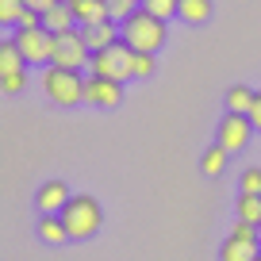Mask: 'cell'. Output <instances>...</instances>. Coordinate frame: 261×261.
<instances>
[{"label":"cell","instance_id":"6da1fadb","mask_svg":"<svg viewBox=\"0 0 261 261\" xmlns=\"http://www.w3.org/2000/svg\"><path fill=\"white\" fill-rule=\"evenodd\" d=\"M39 85H42V92H46V100H50V104H58V108H77V104H85V77H81V69L42 65Z\"/></svg>","mask_w":261,"mask_h":261},{"label":"cell","instance_id":"7a4b0ae2","mask_svg":"<svg viewBox=\"0 0 261 261\" xmlns=\"http://www.w3.org/2000/svg\"><path fill=\"white\" fill-rule=\"evenodd\" d=\"M119 27H123V42L135 46L139 54H158L165 46V19L150 16L146 8H139L130 19H123Z\"/></svg>","mask_w":261,"mask_h":261},{"label":"cell","instance_id":"3957f363","mask_svg":"<svg viewBox=\"0 0 261 261\" xmlns=\"http://www.w3.org/2000/svg\"><path fill=\"white\" fill-rule=\"evenodd\" d=\"M62 219H65V227H69V238L81 242V238H92L104 227V207H100L92 196H73V200L62 207Z\"/></svg>","mask_w":261,"mask_h":261},{"label":"cell","instance_id":"277c9868","mask_svg":"<svg viewBox=\"0 0 261 261\" xmlns=\"http://www.w3.org/2000/svg\"><path fill=\"white\" fill-rule=\"evenodd\" d=\"M135 54H139V50L127 46V42L119 39L115 46L92 54V73L112 77V81H130V77H135Z\"/></svg>","mask_w":261,"mask_h":261},{"label":"cell","instance_id":"5b68a950","mask_svg":"<svg viewBox=\"0 0 261 261\" xmlns=\"http://www.w3.org/2000/svg\"><path fill=\"white\" fill-rule=\"evenodd\" d=\"M16 46L27 65H50L54 62V31L50 27H16Z\"/></svg>","mask_w":261,"mask_h":261},{"label":"cell","instance_id":"8992f818","mask_svg":"<svg viewBox=\"0 0 261 261\" xmlns=\"http://www.w3.org/2000/svg\"><path fill=\"white\" fill-rule=\"evenodd\" d=\"M50 65H65V69L92 65V46H89V39H85L81 27L54 35V62H50Z\"/></svg>","mask_w":261,"mask_h":261},{"label":"cell","instance_id":"52a82bcc","mask_svg":"<svg viewBox=\"0 0 261 261\" xmlns=\"http://www.w3.org/2000/svg\"><path fill=\"white\" fill-rule=\"evenodd\" d=\"M253 119L250 115H242V112H227L223 115V123H219V130H215V142H219L227 154H234V150H246L250 146V135H253Z\"/></svg>","mask_w":261,"mask_h":261},{"label":"cell","instance_id":"ba28073f","mask_svg":"<svg viewBox=\"0 0 261 261\" xmlns=\"http://www.w3.org/2000/svg\"><path fill=\"white\" fill-rule=\"evenodd\" d=\"M85 104H92V108H119L123 104V81L89 73L85 77Z\"/></svg>","mask_w":261,"mask_h":261},{"label":"cell","instance_id":"9c48e42d","mask_svg":"<svg viewBox=\"0 0 261 261\" xmlns=\"http://www.w3.org/2000/svg\"><path fill=\"white\" fill-rule=\"evenodd\" d=\"M73 200V192H69V185L65 180H46V185L35 192V207H39L42 215H62V207Z\"/></svg>","mask_w":261,"mask_h":261},{"label":"cell","instance_id":"30bf717a","mask_svg":"<svg viewBox=\"0 0 261 261\" xmlns=\"http://www.w3.org/2000/svg\"><path fill=\"white\" fill-rule=\"evenodd\" d=\"M81 31H85V39H89L92 54H96V50H108V46H115V42L123 39V27L115 23V19H104V23H85Z\"/></svg>","mask_w":261,"mask_h":261},{"label":"cell","instance_id":"8fae6325","mask_svg":"<svg viewBox=\"0 0 261 261\" xmlns=\"http://www.w3.org/2000/svg\"><path fill=\"white\" fill-rule=\"evenodd\" d=\"M69 8H73L77 23H104V19H112V8H108V0H65Z\"/></svg>","mask_w":261,"mask_h":261},{"label":"cell","instance_id":"7c38bea8","mask_svg":"<svg viewBox=\"0 0 261 261\" xmlns=\"http://www.w3.org/2000/svg\"><path fill=\"white\" fill-rule=\"evenodd\" d=\"M39 238H42L46 246L73 242V238H69V227H65V219H62V215H42V219H39Z\"/></svg>","mask_w":261,"mask_h":261},{"label":"cell","instance_id":"4fadbf2b","mask_svg":"<svg viewBox=\"0 0 261 261\" xmlns=\"http://www.w3.org/2000/svg\"><path fill=\"white\" fill-rule=\"evenodd\" d=\"M42 27H50L54 35L73 31V27H77V16H73V8H69V4L62 0V4H54L50 12H42Z\"/></svg>","mask_w":261,"mask_h":261},{"label":"cell","instance_id":"5bb4252c","mask_svg":"<svg viewBox=\"0 0 261 261\" xmlns=\"http://www.w3.org/2000/svg\"><path fill=\"white\" fill-rule=\"evenodd\" d=\"M257 253H261V242H242V238L230 234L219 250V261H253Z\"/></svg>","mask_w":261,"mask_h":261},{"label":"cell","instance_id":"9a60e30c","mask_svg":"<svg viewBox=\"0 0 261 261\" xmlns=\"http://www.w3.org/2000/svg\"><path fill=\"white\" fill-rule=\"evenodd\" d=\"M253 96H257V92H253L250 85H230V89H227V112H242V115H250Z\"/></svg>","mask_w":261,"mask_h":261},{"label":"cell","instance_id":"2e32d148","mask_svg":"<svg viewBox=\"0 0 261 261\" xmlns=\"http://www.w3.org/2000/svg\"><path fill=\"white\" fill-rule=\"evenodd\" d=\"M180 19L185 23H207L212 19V0H180Z\"/></svg>","mask_w":261,"mask_h":261},{"label":"cell","instance_id":"e0dca14e","mask_svg":"<svg viewBox=\"0 0 261 261\" xmlns=\"http://www.w3.org/2000/svg\"><path fill=\"white\" fill-rule=\"evenodd\" d=\"M234 212H238V219H246V223H257V227H261V196H253V192H238V204H234Z\"/></svg>","mask_w":261,"mask_h":261},{"label":"cell","instance_id":"ac0fdd59","mask_svg":"<svg viewBox=\"0 0 261 261\" xmlns=\"http://www.w3.org/2000/svg\"><path fill=\"white\" fill-rule=\"evenodd\" d=\"M227 158H230V154L219 146V142H215V146L207 150L204 158H200V169H204V177H219V173L227 169Z\"/></svg>","mask_w":261,"mask_h":261},{"label":"cell","instance_id":"d6986e66","mask_svg":"<svg viewBox=\"0 0 261 261\" xmlns=\"http://www.w3.org/2000/svg\"><path fill=\"white\" fill-rule=\"evenodd\" d=\"M23 54H19L16 39H4L0 42V73H8V69H23Z\"/></svg>","mask_w":261,"mask_h":261},{"label":"cell","instance_id":"ffe728a7","mask_svg":"<svg viewBox=\"0 0 261 261\" xmlns=\"http://www.w3.org/2000/svg\"><path fill=\"white\" fill-rule=\"evenodd\" d=\"M142 8H146L150 16H158V19L169 23L173 16H180V0H142Z\"/></svg>","mask_w":261,"mask_h":261},{"label":"cell","instance_id":"44dd1931","mask_svg":"<svg viewBox=\"0 0 261 261\" xmlns=\"http://www.w3.org/2000/svg\"><path fill=\"white\" fill-rule=\"evenodd\" d=\"M23 8H27V0H0V23L16 27L19 16H23Z\"/></svg>","mask_w":261,"mask_h":261},{"label":"cell","instance_id":"7402d4cb","mask_svg":"<svg viewBox=\"0 0 261 261\" xmlns=\"http://www.w3.org/2000/svg\"><path fill=\"white\" fill-rule=\"evenodd\" d=\"M108 8H112V19H115V23H123V19H130L135 12L142 8V0H108Z\"/></svg>","mask_w":261,"mask_h":261},{"label":"cell","instance_id":"603a6c76","mask_svg":"<svg viewBox=\"0 0 261 261\" xmlns=\"http://www.w3.org/2000/svg\"><path fill=\"white\" fill-rule=\"evenodd\" d=\"M23 85H27V69H8V73H0V89L8 92V96H16Z\"/></svg>","mask_w":261,"mask_h":261},{"label":"cell","instance_id":"cb8c5ba5","mask_svg":"<svg viewBox=\"0 0 261 261\" xmlns=\"http://www.w3.org/2000/svg\"><path fill=\"white\" fill-rule=\"evenodd\" d=\"M238 188H242V192H253V196H261V169H257V165H250V169L242 173Z\"/></svg>","mask_w":261,"mask_h":261},{"label":"cell","instance_id":"d4e9b609","mask_svg":"<svg viewBox=\"0 0 261 261\" xmlns=\"http://www.w3.org/2000/svg\"><path fill=\"white\" fill-rule=\"evenodd\" d=\"M154 54H135V77H154Z\"/></svg>","mask_w":261,"mask_h":261},{"label":"cell","instance_id":"484cf974","mask_svg":"<svg viewBox=\"0 0 261 261\" xmlns=\"http://www.w3.org/2000/svg\"><path fill=\"white\" fill-rule=\"evenodd\" d=\"M16 27H42V12L23 8V16H19V23H16Z\"/></svg>","mask_w":261,"mask_h":261},{"label":"cell","instance_id":"4316f807","mask_svg":"<svg viewBox=\"0 0 261 261\" xmlns=\"http://www.w3.org/2000/svg\"><path fill=\"white\" fill-rule=\"evenodd\" d=\"M54 4H62V0H27V8H35V12H50Z\"/></svg>","mask_w":261,"mask_h":261},{"label":"cell","instance_id":"83f0119b","mask_svg":"<svg viewBox=\"0 0 261 261\" xmlns=\"http://www.w3.org/2000/svg\"><path fill=\"white\" fill-rule=\"evenodd\" d=\"M250 119H253V127L261 130V92L253 96V108H250Z\"/></svg>","mask_w":261,"mask_h":261},{"label":"cell","instance_id":"f1b7e54d","mask_svg":"<svg viewBox=\"0 0 261 261\" xmlns=\"http://www.w3.org/2000/svg\"><path fill=\"white\" fill-rule=\"evenodd\" d=\"M253 261H261V253H257V257H253Z\"/></svg>","mask_w":261,"mask_h":261}]
</instances>
